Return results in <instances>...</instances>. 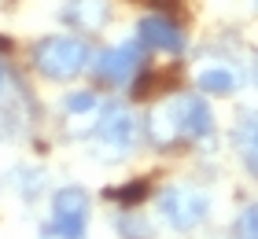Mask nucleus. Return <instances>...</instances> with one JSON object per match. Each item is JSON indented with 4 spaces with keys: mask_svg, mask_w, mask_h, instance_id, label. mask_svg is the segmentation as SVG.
I'll return each instance as SVG.
<instances>
[{
    "mask_svg": "<svg viewBox=\"0 0 258 239\" xmlns=\"http://www.w3.org/2000/svg\"><path fill=\"white\" fill-rule=\"evenodd\" d=\"M92 136H96L100 154H107V158H122V154L133 151L137 122H133V114H129L122 103H103V111L96 114V129H92Z\"/></svg>",
    "mask_w": 258,
    "mask_h": 239,
    "instance_id": "5",
    "label": "nucleus"
},
{
    "mask_svg": "<svg viewBox=\"0 0 258 239\" xmlns=\"http://www.w3.org/2000/svg\"><path fill=\"white\" fill-rule=\"evenodd\" d=\"M140 70V48L137 44H114V48H103L96 55V77L103 85H125L133 81Z\"/></svg>",
    "mask_w": 258,
    "mask_h": 239,
    "instance_id": "6",
    "label": "nucleus"
},
{
    "mask_svg": "<svg viewBox=\"0 0 258 239\" xmlns=\"http://www.w3.org/2000/svg\"><path fill=\"white\" fill-rule=\"evenodd\" d=\"M63 22L81 33H96L111 22V4L107 0H67L63 4Z\"/></svg>",
    "mask_w": 258,
    "mask_h": 239,
    "instance_id": "9",
    "label": "nucleus"
},
{
    "mask_svg": "<svg viewBox=\"0 0 258 239\" xmlns=\"http://www.w3.org/2000/svg\"><path fill=\"white\" fill-rule=\"evenodd\" d=\"M85 232H89V195H85V188H78V184L59 188L52 195L48 235H55V239H85Z\"/></svg>",
    "mask_w": 258,
    "mask_h": 239,
    "instance_id": "4",
    "label": "nucleus"
},
{
    "mask_svg": "<svg viewBox=\"0 0 258 239\" xmlns=\"http://www.w3.org/2000/svg\"><path fill=\"white\" fill-rule=\"evenodd\" d=\"M148 136L159 147H170L177 140H210L214 136V111L203 96H170L148 114Z\"/></svg>",
    "mask_w": 258,
    "mask_h": 239,
    "instance_id": "1",
    "label": "nucleus"
},
{
    "mask_svg": "<svg viewBox=\"0 0 258 239\" xmlns=\"http://www.w3.org/2000/svg\"><path fill=\"white\" fill-rule=\"evenodd\" d=\"M114 232H118L122 239H151L155 235L151 221L140 217V213H118V217H114Z\"/></svg>",
    "mask_w": 258,
    "mask_h": 239,
    "instance_id": "11",
    "label": "nucleus"
},
{
    "mask_svg": "<svg viewBox=\"0 0 258 239\" xmlns=\"http://www.w3.org/2000/svg\"><path fill=\"white\" fill-rule=\"evenodd\" d=\"M196 85L210 96H232L243 89V70L232 63H207V66H199Z\"/></svg>",
    "mask_w": 258,
    "mask_h": 239,
    "instance_id": "10",
    "label": "nucleus"
},
{
    "mask_svg": "<svg viewBox=\"0 0 258 239\" xmlns=\"http://www.w3.org/2000/svg\"><path fill=\"white\" fill-rule=\"evenodd\" d=\"M92 63V48L81 37H67V33H52L33 44V66L48 81H70Z\"/></svg>",
    "mask_w": 258,
    "mask_h": 239,
    "instance_id": "2",
    "label": "nucleus"
},
{
    "mask_svg": "<svg viewBox=\"0 0 258 239\" xmlns=\"http://www.w3.org/2000/svg\"><path fill=\"white\" fill-rule=\"evenodd\" d=\"M232 147H236L247 177L258 181V111H254V107L240 111L236 125H232Z\"/></svg>",
    "mask_w": 258,
    "mask_h": 239,
    "instance_id": "8",
    "label": "nucleus"
},
{
    "mask_svg": "<svg viewBox=\"0 0 258 239\" xmlns=\"http://www.w3.org/2000/svg\"><path fill=\"white\" fill-rule=\"evenodd\" d=\"M148 195V181H133V184H122V188H111L107 199L114 202H125V206H133V202H140Z\"/></svg>",
    "mask_w": 258,
    "mask_h": 239,
    "instance_id": "14",
    "label": "nucleus"
},
{
    "mask_svg": "<svg viewBox=\"0 0 258 239\" xmlns=\"http://www.w3.org/2000/svg\"><path fill=\"white\" fill-rule=\"evenodd\" d=\"M137 41H140V48H155V52H170V55L184 52V33H181L177 22L166 19V15L140 19L137 22Z\"/></svg>",
    "mask_w": 258,
    "mask_h": 239,
    "instance_id": "7",
    "label": "nucleus"
},
{
    "mask_svg": "<svg viewBox=\"0 0 258 239\" xmlns=\"http://www.w3.org/2000/svg\"><path fill=\"white\" fill-rule=\"evenodd\" d=\"M229 239H258V202H247L229 228Z\"/></svg>",
    "mask_w": 258,
    "mask_h": 239,
    "instance_id": "12",
    "label": "nucleus"
},
{
    "mask_svg": "<svg viewBox=\"0 0 258 239\" xmlns=\"http://www.w3.org/2000/svg\"><path fill=\"white\" fill-rule=\"evenodd\" d=\"M96 107H100V100H96L92 92H74V96H67V100H63V111H67L70 118L96 114Z\"/></svg>",
    "mask_w": 258,
    "mask_h": 239,
    "instance_id": "13",
    "label": "nucleus"
},
{
    "mask_svg": "<svg viewBox=\"0 0 258 239\" xmlns=\"http://www.w3.org/2000/svg\"><path fill=\"white\" fill-rule=\"evenodd\" d=\"M140 4H148V8H173L177 0H140Z\"/></svg>",
    "mask_w": 258,
    "mask_h": 239,
    "instance_id": "15",
    "label": "nucleus"
},
{
    "mask_svg": "<svg viewBox=\"0 0 258 239\" xmlns=\"http://www.w3.org/2000/svg\"><path fill=\"white\" fill-rule=\"evenodd\" d=\"M159 213L173 232H192L210 217V195L192 184H170L159 191Z\"/></svg>",
    "mask_w": 258,
    "mask_h": 239,
    "instance_id": "3",
    "label": "nucleus"
},
{
    "mask_svg": "<svg viewBox=\"0 0 258 239\" xmlns=\"http://www.w3.org/2000/svg\"><path fill=\"white\" fill-rule=\"evenodd\" d=\"M254 81H258V70H254Z\"/></svg>",
    "mask_w": 258,
    "mask_h": 239,
    "instance_id": "17",
    "label": "nucleus"
},
{
    "mask_svg": "<svg viewBox=\"0 0 258 239\" xmlns=\"http://www.w3.org/2000/svg\"><path fill=\"white\" fill-rule=\"evenodd\" d=\"M0 85H4V66H0Z\"/></svg>",
    "mask_w": 258,
    "mask_h": 239,
    "instance_id": "16",
    "label": "nucleus"
}]
</instances>
